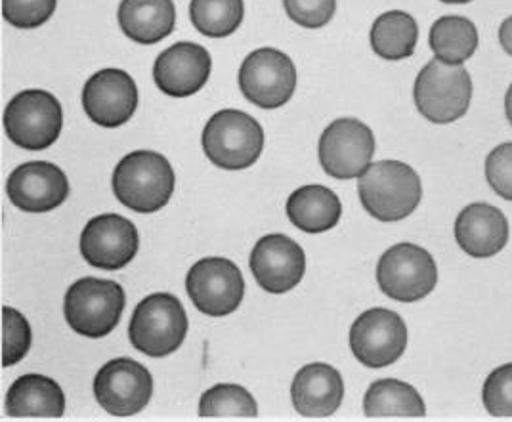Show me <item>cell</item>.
<instances>
[{
    "label": "cell",
    "instance_id": "obj_1",
    "mask_svg": "<svg viewBox=\"0 0 512 422\" xmlns=\"http://www.w3.org/2000/svg\"><path fill=\"white\" fill-rule=\"evenodd\" d=\"M113 193L121 205L140 214L161 211L171 201L176 176L167 157L157 151H132L113 170Z\"/></svg>",
    "mask_w": 512,
    "mask_h": 422
},
{
    "label": "cell",
    "instance_id": "obj_2",
    "mask_svg": "<svg viewBox=\"0 0 512 422\" xmlns=\"http://www.w3.org/2000/svg\"><path fill=\"white\" fill-rule=\"evenodd\" d=\"M362 207L381 222H400L411 216L423 199V184L402 161H377L358 178Z\"/></svg>",
    "mask_w": 512,
    "mask_h": 422
},
{
    "label": "cell",
    "instance_id": "obj_3",
    "mask_svg": "<svg viewBox=\"0 0 512 422\" xmlns=\"http://www.w3.org/2000/svg\"><path fill=\"white\" fill-rule=\"evenodd\" d=\"M125 304L127 296L117 281L83 277L65 293V319L81 337L104 338L119 325Z\"/></svg>",
    "mask_w": 512,
    "mask_h": 422
},
{
    "label": "cell",
    "instance_id": "obj_4",
    "mask_svg": "<svg viewBox=\"0 0 512 422\" xmlns=\"http://www.w3.org/2000/svg\"><path fill=\"white\" fill-rule=\"evenodd\" d=\"M188 335V316L182 302L169 293L146 296L130 317L128 338L132 346L150 356L174 354Z\"/></svg>",
    "mask_w": 512,
    "mask_h": 422
},
{
    "label": "cell",
    "instance_id": "obj_5",
    "mask_svg": "<svg viewBox=\"0 0 512 422\" xmlns=\"http://www.w3.org/2000/svg\"><path fill=\"white\" fill-rule=\"evenodd\" d=\"M201 144L218 169L245 170L255 165L264 149V130L249 113L222 109L203 128Z\"/></svg>",
    "mask_w": 512,
    "mask_h": 422
},
{
    "label": "cell",
    "instance_id": "obj_6",
    "mask_svg": "<svg viewBox=\"0 0 512 422\" xmlns=\"http://www.w3.org/2000/svg\"><path fill=\"white\" fill-rule=\"evenodd\" d=\"M413 98L419 113L434 125H451L467 115L472 79L463 65L430 60L415 79Z\"/></svg>",
    "mask_w": 512,
    "mask_h": 422
},
{
    "label": "cell",
    "instance_id": "obj_7",
    "mask_svg": "<svg viewBox=\"0 0 512 422\" xmlns=\"http://www.w3.org/2000/svg\"><path fill=\"white\" fill-rule=\"evenodd\" d=\"M64 109L46 90H23L4 109V130L10 142L27 151L48 149L62 134Z\"/></svg>",
    "mask_w": 512,
    "mask_h": 422
},
{
    "label": "cell",
    "instance_id": "obj_8",
    "mask_svg": "<svg viewBox=\"0 0 512 422\" xmlns=\"http://www.w3.org/2000/svg\"><path fill=\"white\" fill-rule=\"evenodd\" d=\"M377 283L384 295L398 302H419L438 283V266L432 254L413 243H398L381 256Z\"/></svg>",
    "mask_w": 512,
    "mask_h": 422
},
{
    "label": "cell",
    "instance_id": "obj_9",
    "mask_svg": "<svg viewBox=\"0 0 512 422\" xmlns=\"http://www.w3.org/2000/svg\"><path fill=\"white\" fill-rule=\"evenodd\" d=\"M241 94L260 109L285 106L297 90V67L276 48H258L239 67Z\"/></svg>",
    "mask_w": 512,
    "mask_h": 422
},
{
    "label": "cell",
    "instance_id": "obj_10",
    "mask_svg": "<svg viewBox=\"0 0 512 422\" xmlns=\"http://www.w3.org/2000/svg\"><path fill=\"white\" fill-rule=\"evenodd\" d=\"M186 291L201 314L230 316L241 306L245 281L232 260L209 256L193 264L186 277Z\"/></svg>",
    "mask_w": 512,
    "mask_h": 422
},
{
    "label": "cell",
    "instance_id": "obj_11",
    "mask_svg": "<svg viewBox=\"0 0 512 422\" xmlns=\"http://www.w3.org/2000/svg\"><path fill=\"white\" fill-rule=\"evenodd\" d=\"M373 130L358 119H337L323 130L318 146L321 169L337 180L360 178L375 155Z\"/></svg>",
    "mask_w": 512,
    "mask_h": 422
},
{
    "label": "cell",
    "instance_id": "obj_12",
    "mask_svg": "<svg viewBox=\"0 0 512 422\" xmlns=\"http://www.w3.org/2000/svg\"><path fill=\"white\" fill-rule=\"evenodd\" d=\"M407 325L400 314L386 308H371L352 323L350 350L369 369H383L404 356Z\"/></svg>",
    "mask_w": 512,
    "mask_h": 422
},
{
    "label": "cell",
    "instance_id": "obj_13",
    "mask_svg": "<svg viewBox=\"0 0 512 422\" xmlns=\"http://www.w3.org/2000/svg\"><path fill=\"white\" fill-rule=\"evenodd\" d=\"M94 396L113 417L138 415L153 396L151 373L134 359H111L94 377Z\"/></svg>",
    "mask_w": 512,
    "mask_h": 422
},
{
    "label": "cell",
    "instance_id": "obj_14",
    "mask_svg": "<svg viewBox=\"0 0 512 422\" xmlns=\"http://www.w3.org/2000/svg\"><path fill=\"white\" fill-rule=\"evenodd\" d=\"M140 249L136 226L119 214H100L86 222L81 254L92 268L115 272L128 266Z\"/></svg>",
    "mask_w": 512,
    "mask_h": 422
},
{
    "label": "cell",
    "instance_id": "obj_15",
    "mask_svg": "<svg viewBox=\"0 0 512 422\" xmlns=\"http://www.w3.org/2000/svg\"><path fill=\"white\" fill-rule=\"evenodd\" d=\"M83 107L94 125L123 127L138 107V88L127 71L107 67L86 81Z\"/></svg>",
    "mask_w": 512,
    "mask_h": 422
},
{
    "label": "cell",
    "instance_id": "obj_16",
    "mask_svg": "<svg viewBox=\"0 0 512 422\" xmlns=\"http://www.w3.org/2000/svg\"><path fill=\"white\" fill-rule=\"evenodd\" d=\"M256 283L272 295L293 291L306 272V254L297 241L283 233L264 235L251 253Z\"/></svg>",
    "mask_w": 512,
    "mask_h": 422
},
{
    "label": "cell",
    "instance_id": "obj_17",
    "mask_svg": "<svg viewBox=\"0 0 512 422\" xmlns=\"http://www.w3.org/2000/svg\"><path fill=\"white\" fill-rule=\"evenodd\" d=\"M6 193L20 211L43 214L64 205L69 197V182L64 170L54 163L29 161L12 170Z\"/></svg>",
    "mask_w": 512,
    "mask_h": 422
},
{
    "label": "cell",
    "instance_id": "obj_18",
    "mask_svg": "<svg viewBox=\"0 0 512 422\" xmlns=\"http://www.w3.org/2000/svg\"><path fill=\"white\" fill-rule=\"evenodd\" d=\"M213 69L211 54L205 46L176 43L159 54L153 64V81L172 98H188L207 85Z\"/></svg>",
    "mask_w": 512,
    "mask_h": 422
},
{
    "label": "cell",
    "instance_id": "obj_19",
    "mask_svg": "<svg viewBox=\"0 0 512 422\" xmlns=\"http://www.w3.org/2000/svg\"><path fill=\"white\" fill-rule=\"evenodd\" d=\"M291 400L306 419H327L339 411L344 400L341 373L327 363L304 365L291 384Z\"/></svg>",
    "mask_w": 512,
    "mask_h": 422
},
{
    "label": "cell",
    "instance_id": "obj_20",
    "mask_svg": "<svg viewBox=\"0 0 512 422\" xmlns=\"http://www.w3.org/2000/svg\"><path fill=\"white\" fill-rule=\"evenodd\" d=\"M455 241L472 258H491L509 241V220L497 207L472 203L455 220Z\"/></svg>",
    "mask_w": 512,
    "mask_h": 422
},
{
    "label": "cell",
    "instance_id": "obj_21",
    "mask_svg": "<svg viewBox=\"0 0 512 422\" xmlns=\"http://www.w3.org/2000/svg\"><path fill=\"white\" fill-rule=\"evenodd\" d=\"M6 413L14 419H60L65 413L64 390L39 373L23 375L6 394Z\"/></svg>",
    "mask_w": 512,
    "mask_h": 422
},
{
    "label": "cell",
    "instance_id": "obj_22",
    "mask_svg": "<svg viewBox=\"0 0 512 422\" xmlns=\"http://www.w3.org/2000/svg\"><path fill=\"white\" fill-rule=\"evenodd\" d=\"M117 20L130 41L157 44L174 31L176 8L172 0H123Z\"/></svg>",
    "mask_w": 512,
    "mask_h": 422
},
{
    "label": "cell",
    "instance_id": "obj_23",
    "mask_svg": "<svg viewBox=\"0 0 512 422\" xmlns=\"http://www.w3.org/2000/svg\"><path fill=\"white\" fill-rule=\"evenodd\" d=\"M287 216L300 232L323 233L333 230L342 216L339 195L320 184L293 191L285 205Z\"/></svg>",
    "mask_w": 512,
    "mask_h": 422
},
{
    "label": "cell",
    "instance_id": "obj_24",
    "mask_svg": "<svg viewBox=\"0 0 512 422\" xmlns=\"http://www.w3.org/2000/svg\"><path fill=\"white\" fill-rule=\"evenodd\" d=\"M363 413L367 419H421L427 415V405L411 384L381 379L365 392Z\"/></svg>",
    "mask_w": 512,
    "mask_h": 422
},
{
    "label": "cell",
    "instance_id": "obj_25",
    "mask_svg": "<svg viewBox=\"0 0 512 422\" xmlns=\"http://www.w3.org/2000/svg\"><path fill=\"white\" fill-rule=\"evenodd\" d=\"M419 41V25L415 18L402 10L381 14L371 27V48L386 62L411 58Z\"/></svg>",
    "mask_w": 512,
    "mask_h": 422
},
{
    "label": "cell",
    "instance_id": "obj_26",
    "mask_svg": "<svg viewBox=\"0 0 512 422\" xmlns=\"http://www.w3.org/2000/svg\"><path fill=\"white\" fill-rule=\"evenodd\" d=\"M478 29L463 16L438 18L430 27L428 44L434 60L446 65H463L478 48Z\"/></svg>",
    "mask_w": 512,
    "mask_h": 422
},
{
    "label": "cell",
    "instance_id": "obj_27",
    "mask_svg": "<svg viewBox=\"0 0 512 422\" xmlns=\"http://www.w3.org/2000/svg\"><path fill=\"white\" fill-rule=\"evenodd\" d=\"M243 0H192L190 18L193 27L211 39L234 35L243 22Z\"/></svg>",
    "mask_w": 512,
    "mask_h": 422
},
{
    "label": "cell",
    "instance_id": "obj_28",
    "mask_svg": "<svg viewBox=\"0 0 512 422\" xmlns=\"http://www.w3.org/2000/svg\"><path fill=\"white\" fill-rule=\"evenodd\" d=\"M256 415L255 398L239 384H216L199 400V417L203 419H255Z\"/></svg>",
    "mask_w": 512,
    "mask_h": 422
},
{
    "label": "cell",
    "instance_id": "obj_29",
    "mask_svg": "<svg viewBox=\"0 0 512 422\" xmlns=\"http://www.w3.org/2000/svg\"><path fill=\"white\" fill-rule=\"evenodd\" d=\"M33 342L31 325L16 308L2 306V367L20 363Z\"/></svg>",
    "mask_w": 512,
    "mask_h": 422
},
{
    "label": "cell",
    "instance_id": "obj_30",
    "mask_svg": "<svg viewBox=\"0 0 512 422\" xmlns=\"http://www.w3.org/2000/svg\"><path fill=\"white\" fill-rule=\"evenodd\" d=\"M58 0H2V18L18 29H37L56 12Z\"/></svg>",
    "mask_w": 512,
    "mask_h": 422
},
{
    "label": "cell",
    "instance_id": "obj_31",
    "mask_svg": "<svg viewBox=\"0 0 512 422\" xmlns=\"http://www.w3.org/2000/svg\"><path fill=\"white\" fill-rule=\"evenodd\" d=\"M482 401L491 417H512V363L493 369L484 382Z\"/></svg>",
    "mask_w": 512,
    "mask_h": 422
},
{
    "label": "cell",
    "instance_id": "obj_32",
    "mask_svg": "<svg viewBox=\"0 0 512 422\" xmlns=\"http://www.w3.org/2000/svg\"><path fill=\"white\" fill-rule=\"evenodd\" d=\"M291 22L304 29H320L333 20L337 0H283Z\"/></svg>",
    "mask_w": 512,
    "mask_h": 422
},
{
    "label": "cell",
    "instance_id": "obj_33",
    "mask_svg": "<svg viewBox=\"0 0 512 422\" xmlns=\"http://www.w3.org/2000/svg\"><path fill=\"white\" fill-rule=\"evenodd\" d=\"M486 180L501 199L512 201V142L497 146L488 155Z\"/></svg>",
    "mask_w": 512,
    "mask_h": 422
},
{
    "label": "cell",
    "instance_id": "obj_34",
    "mask_svg": "<svg viewBox=\"0 0 512 422\" xmlns=\"http://www.w3.org/2000/svg\"><path fill=\"white\" fill-rule=\"evenodd\" d=\"M499 43H501V48L509 56H512V16L501 23V27H499Z\"/></svg>",
    "mask_w": 512,
    "mask_h": 422
},
{
    "label": "cell",
    "instance_id": "obj_35",
    "mask_svg": "<svg viewBox=\"0 0 512 422\" xmlns=\"http://www.w3.org/2000/svg\"><path fill=\"white\" fill-rule=\"evenodd\" d=\"M505 113H507V119L512 127V85L509 86V90L505 94Z\"/></svg>",
    "mask_w": 512,
    "mask_h": 422
},
{
    "label": "cell",
    "instance_id": "obj_36",
    "mask_svg": "<svg viewBox=\"0 0 512 422\" xmlns=\"http://www.w3.org/2000/svg\"><path fill=\"white\" fill-rule=\"evenodd\" d=\"M440 2H444V4H467V2H472V0H440Z\"/></svg>",
    "mask_w": 512,
    "mask_h": 422
}]
</instances>
